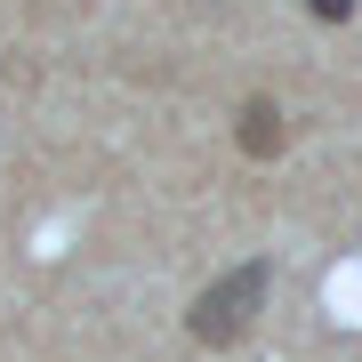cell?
Here are the masks:
<instances>
[{
	"label": "cell",
	"instance_id": "1",
	"mask_svg": "<svg viewBox=\"0 0 362 362\" xmlns=\"http://www.w3.org/2000/svg\"><path fill=\"white\" fill-rule=\"evenodd\" d=\"M266 290H274V266L266 258H242L233 274H218V282L194 298L185 330H194L202 346H242V338L258 330V314H266Z\"/></svg>",
	"mask_w": 362,
	"mask_h": 362
},
{
	"label": "cell",
	"instance_id": "2",
	"mask_svg": "<svg viewBox=\"0 0 362 362\" xmlns=\"http://www.w3.org/2000/svg\"><path fill=\"white\" fill-rule=\"evenodd\" d=\"M233 137H242V153H250V161H274V153L290 145V121H282V105H274V97H250V105H242V121H233Z\"/></svg>",
	"mask_w": 362,
	"mask_h": 362
},
{
	"label": "cell",
	"instance_id": "3",
	"mask_svg": "<svg viewBox=\"0 0 362 362\" xmlns=\"http://www.w3.org/2000/svg\"><path fill=\"white\" fill-rule=\"evenodd\" d=\"M314 16H322V25H338V16H354V0H314Z\"/></svg>",
	"mask_w": 362,
	"mask_h": 362
}]
</instances>
